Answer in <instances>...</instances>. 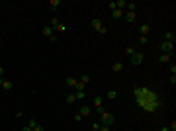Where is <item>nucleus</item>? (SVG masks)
<instances>
[{
  "instance_id": "nucleus-1",
  "label": "nucleus",
  "mask_w": 176,
  "mask_h": 131,
  "mask_svg": "<svg viewBox=\"0 0 176 131\" xmlns=\"http://www.w3.org/2000/svg\"><path fill=\"white\" fill-rule=\"evenodd\" d=\"M114 121H116V116H112L110 112H104V114H100V123H102V125H108V127H110Z\"/></svg>"
},
{
  "instance_id": "nucleus-2",
  "label": "nucleus",
  "mask_w": 176,
  "mask_h": 131,
  "mask_svg": "<svg viewBox=\"0 0 176 131\" xmlns=\"http://www.w3.org/2000/svg\"><path fill=\"white\" fill-rule=\"evenodd\" d=\"M161 51L166 55H174V41H163L161 43Z\"/></svg>"
},
{
  "instance_id": "nucleus-3",
  "label": "nucleus",
  "mask_w": 176,
  "mask_h": 131,
  "mask_svg": "<svg viewBox=\"0 0 176 131\" xmlns=\"http://www.w3.org/2000/svg\"><path fill=\"white\" fill-rule=\"evenodd\" d=\"M41 32H43V35L47 37V39H49V41H55V39H57V37H55V30H53L51 26H45Z\"/></svg>"
},
{
  "instance_id": "nucleus-4",
  "label": "nucleus",
  "mask_w": 176,
  "mask_h": 131,
  "mask_svg": "<svg viewBox=\"0 0 176 131\" xmlns=\"http://www.w3.org/2000/svg\"><path fill=\"white\" fill-rule=\"evenodd\" d=\"M92 28H94L98 33H102V35H106V33H108V30L102 26V22H100V20H92Z\"/></svg>"
},
{
  "instance_id": "nucleus-5",
  "label": "nucleus",
  "mask_w": 176,
  "mask_h": 131,
  "mask_svg": "<svg viewBox=\"0 0 176 131\" xmlns=\"http://www.w3.org/2000/svg\"><path fill=\"white\" fill-rule=\"evenodd\" d=\"M143 59H145L143 53H137V51H135V53L131 55V63H133V65H141V63H143Z\"/></svg>"
},
{
  "instance_id": "nucleus-6",
  "label": "nucleus",
  "mask_w": 176,
  "mask_h": 131,
  "mask_svg": "<svg viewBox=\"0 0 176 131\" xmlns=\"http://www.w3.org/2000/svg\"><path fill=\"white\" fill-rule=\"evenodd\" d=\"M65 82H67V86H71V88H77V84H78V80L75 77H69Z\"/></svg>"
},
{
  "instance_id": "nucleus-7",
  "label": "nucleus",
  "mask_w": 176,
  "mask_h": 131,
  "mask_svg": "<svg viewBox=\"0 0 176 131\" xmlns=\"http://www.w3.org/2000/svg\"><path fill=\"white\" fill-rule=\"evenodd\" d=\"M123 14H125L123 10H112V18H114V20H121Z\"/></svg>"
},
{
  "instance_id": "nucleus-8",
  "label": "nucleus",
  "mask_w": 176,
  "mask_h": 131,
  "mask_svg": "<svg viewBox=\"0 0 176 131\" xmlns=\"http://www.w3.org/2000/svg\"><path fill=\"white\" fill-rule=\"evenodd\" d=\"M78 114H80L82 118H84V116H90V114H92V108H90V106H82V108H80V112H78Z\"/></svg>"
},
{
  "instance_id": "nucleus-9",
  "label": "nucleus",
  "mask_w": 176,
  "mask_h": 131,
  "mask_svg": "<svg viewBox=\"0 0 176 131\" xmlns=\"http://www.w3.org/2000/svg\"><path fill=\"white\" fill-rule=\"evenodd\" d=\"M73 94H75V98H77V100H84V98H86V92H84V90H75Z\"/></svg>"
},
{
  "instance_id": "nucleus-10",
  "label": "nucleus",
  "mask_w": 176,
  "mask_h": 131,
  "mask_svg": "<svg viewBox=\"0 0 176 131\" xmlns=\"http://www.w3.org/2000/svg\"><path fill=\"white\" fill-rule=\"evenodd\" d=\"M149 32H151V26H149V24H141V35H147V37H149Z\"/></svg>"
},
{
  "instance_id": "nucleus-11",
  "label": "nucleus",
  "mask_w": 176,
  "mask_h": 131,
  "mask_svg": "<svg viewBox=\"0 0 176 131\" xmlns=\"http://www.w3.org/2000/svg\"><path fill=\"white\" fill-rule=\"evenodd\" d=\"M123 20H125V22H133V20H135V12H125V14H123Z\"/></svg>"
},
{
  "instance_id": "nucleus-12",
  "label": "nucleus",
  "mask_w": 176,
  "mask_h": 131,
  "mask_svg": "<svg viewBox=\"0 0 176 131\" xmlns=\"http://www.w3.org/2000/svg\"><path fill=\"white\" fill-rule=\"evenodd\" d=\"M121 69H123V63H121V61L114 63V67H112V71H114V73H121Z\"/></svg>"
},
{
  "instance_id": "nucleus-13",
  "label": "nucleus",
  "mask_w": 176,
  "mask_h": 131,
  "mask_svg": "<svg viewBox=\"0 0 176 131\" xmlns=\"http://www.w3.org/2000/svg\"><path fill=\"white\" fill-rule=\"evenodd\" d=\"M170 57H172V55H166V53L159 55V63H168V61H170Z\"/></svg>"
},
{
  "instance_id": "nucleus-14",
  "label": "nucleus",
  "mask_w": 176,
  "mask_h": 131,
  "mask_svg": "<svg viewBox=\"0 0 176 131\" xmlns=\"http://www.w3.org/2000/svg\"><path fill=\"white\" fill-rule=\"evenodd\" d=\"M59 24H61V20H59V18H51V22H49V26H51L53 30H57V28H59Z\"/></svg>"
},
{
  "instance_id": "nucleus-15",
  "label": "nucleus",
  "mask_w": 176,
  "mask_h": 131,
  "mask_svg": "<svg viewBox=\"0 0 176 131\" xmlns=\"http://www.w3.org/2000/svg\"><path fill=\"white\" fill-rule=\"evenodd\" d=\"M125 8H127V12H135V10H137V4H135V2H127Z\"/></svg>"
},
{
  "instance_id": "nucleus-16",
  "label": "nucleus",
  "mask_w": 176,
  "mask_h": 131,
  "mask_svg": "<svg viewBox=\"0 0 176 131\" xmlns=\"http://www.w3.org/2000/svg\"><path fill=\"white\" fill-rule=\"evenodd\" d=\"M102 104H104V98H94V108H102Z\"/></svg>"
},
{
  "instance_id": "nucleus-17",
  "label": "nucleus",
  "mask_w": 176,
  "mask_h": 131,
  "mask_svg": "<svg viewBox=\"0 0 176 131\" xmlns=\"http://www.w3.org/2000/svg\"><path fill=\"white\" fill-rule=\"evenodd\" d=\"M165 41H174V33H172V32H166L165 33Z\"/></svg>"
},
{
  "instance_id": "nucleus-18",
  "label": "nucleus",
  "mask_w": 176,
  "mask_h": 131,
  "mask_svg": "<svg viewBox=\"0 0 176 131\" xmlns=\"http://www.w3.org/2000/svg\"><path fill=\"white\" fill-rule=\"evenodd\" d=\"M12 86H14V84H12L10 80H4V82H2V88H4V90H12Z\"/></svg>"
},
{
  "instance_id": "nucleus-19",
  "label": "nucleus",
  "mask_w": 176,
  "mask_h": 131,
  "mask_svg": "<svg viewBox=\"0 0 176 131\" xmlns=\"http://www.w3.org/2000/svg\"><path fill=\"white\" fill-rule=\"evenodd\" d=\"M118 98V92L116 90H108V100H116Z\"/></svg>"
},
{
  "instance_id": "nucleus-20",
  "label": "nucleus",
  "mask_w": 176,
  "mask_h": 131,
  "mask_svg": "<svg viewBox=\"0 0 176 131\" xmlns=\"http://www.w3.org/2000/svg\"><path fill=\"white\" fill-rule=\"evenodd\" d=\"M75 102H77L75 94H69V96H67V104H75Z\"/></svg>"
},
{
  "instance_id": "nucleus-21",
  "label": "nucleus",
  "mask_w": 176,
  "mask_h": 131,
  "mask_svg": "<svg viewBox=\"0 0 176 131\" xmlns=\"http://www.w3.org/2000/svg\"><path fill=\"white\" fill-rule=\"evenodd\" d=\"M139 43H141V45H147V43H149V37H147V35H141V37H139Z\"/></svg>"
},
{
  "instance_id": "nucleus-22",
  "label": "nucleus",
  "mask_w": 176,
  "mask_h": 131,
  "mask_svg": "<svg viewBox=\"0 0 176 131\" xmlns=\"http://www.w3.org/2000/svg\"><path fill=\"white\" fill-rule=\"evenodd\" d=\"M80 82H82V84H88V82H90V77H88V75H82V77H80Z\"/></svg>"
},
{
  "instance_id": "nucleus-23",
  "label": "nucleus",
  "mask_w": 176,
  "mask_h": 131,
  "mask_svg": "<svg viewBox=\"0 0 176 131\" xmlns=\"http://www.w3.org/2000/svg\"><path fill=\"white\" fill-rule=\"evenodd\" d=\"M49 4H51V8H53V10H57V8H59V4H61V2H59V0H51V2H49Z\"/></svg>"
},
{
  "instance_id": "nucleus-24",
  "label": "nucleus",
  "mask_w": 176,
  "mask_h": 131,
  "mask_svg": "<svg viewBox=\"0 0 176 131\" xmlns=\"http://www.w3.org/2000/svg\"><path fill=\"white\" fill-rule=\"evenodd\" d=\"M35 125H37V121L33 120V118H32V120H30V121H28V127H32V129H33V127H35Z\"/></svg>"
},
{
  "instance_id": "nucleus-25",
  "label": "nucleus",
  "mask_w": 176,
  "mask_h": 131,
  "mask_svg": "<svg viewBox=\"0 0 176 131\" xmlns=\"http://www.w3.org/2000/svg\"><path fill=\"white\" fill-rule=\"evenodd\" d=\"M133 53H135V49H133V47H127V49H125V55H129V57H131Z\"/></svg>"
},
{
  "instance_id": "nucleus-26",
  "label": "nucleus",
  "mask_w": 176,
  "mask_h": 131,
  "mask_svg": "<svg viewBox=\"0 0 176 131\" xmlns=\"http://www.w3.org/2000/svg\"><path fill=\"white\" fill-rule=\"evenodd\" d=\"M57 30H59V32H63V33H65V32H67V26H65V24H59V28H57Z\"/></svg>"
},
{
  "instance_id": "nucleus-27",
  "label": "nucleus",
  "mask_w": 176,
  "mask_h": 131,
  "mask_svg": "<svg viewBox=\"0 0 176 131\" xmlns=\"http://www.w3.org/2000/svg\"><path fill=\"white\" fill-rule=\"evenodd\" d=\"M75 121L80 123V121H82V116H80V114H75Z\"/></svg>"
},
{
  "instance_id": "nucleus-28",
  "label": "nucleus",
  "mask_w": 176,
  "mask_h": 131,
  "mask_svg": "<svg viewBox=\"0 0 176 131\" xmlns=\"http://www.w3.org/2000/svg\"><path fill=\"white\" fill-rule=\"evenodd\" d=\"M100 125H102V123H98V121H94V125H92V129H94V131H98V129H100Z\"/></svg>"
},
{
  "instance_id": "nucleus-29",
  "label": "nucleus",
  "mask_w": 176,
  "mask_h": 131,
  "mask_svg": "<svg viewBox=\"0 0 176 131\" xmlns=\"http://www.w3.org/2000/svg\"><path fill=\"white\" fill-rule=\"evenodd\" d=\"M98 131H110V127H108V125H100Z\"/></svg>"
},
{
  "instance_id": "nucleus-30",
  "label": "nucleus",
  "mask_w": 176,
  "mask_h": 131,
  "mask_svg": "<svg viewBox=\"0 0 176 131\" xmlns=\"http://www.w3.org/2000/svg\"><path fill=\"white\" fill-rule=\"evenodd\" d=\"M33 131H43V127H41V125H39V123H37V125H35V127H33Z\"/></svg>"
},
{
  "instance_id": "nucleus-31",
  "label": "nucleus",
  "mask_w": 176,
  "mask_h": 131,
  "mask_svg": "<svg viewBox=\"0 0 176 131\" xmlns=\"http://www.w3.org/2000/svg\"><path fill=\"white\" fill-rule=\"evenodd\" d=\"M22 131H33L32 127H28V125H26V127H22Z\"/></svg>"
},
{
  "instance_id": "nucleus-32",
  "label": "nucleus",
  "mask_w": 176,
  "mask_h": 131,
  "mask_svg": "<svg viewBox=\"0 0 176 131\" xmlns=\"http://www.w3.org/2000/svg\"><path fill=\"white\" fill-rule=\"evenodd\" d=\"M4 77V69H2V67H0V78Z\"/></svg>"
},
{
  "instance_id": "nucleus-33",
  "label": "nucleus",
  "mask_w": 176,
  "mask_h": 131,
  "mask_svg": "<svg viewBox=\"0 0 176 131\" xmlns=\"http://www.w3.org/2000/svg\"><path fill=\"white\" fill-rule=\"evenodd\" d=\"M161 131H170V129H168V125H165V127H163Z\"/></svg>"
},
{
  "instance_id": "nucleus-34",
  "label": "nucleus",
  "mask_w": 176,
  "mask_h": 131,
  "mask_svg": "<svg viewBox=\"0 0 176 131\" xmlns=\"http://www.w3.org/2000/svg\"><path fill=\"white\" fill-rule=\"evenodd\" d=\"M2 82H4V78H0V86H2Z\"/></svg>"
}]
</instances>
